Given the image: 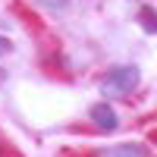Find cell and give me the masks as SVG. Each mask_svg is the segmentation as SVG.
<instances>
[{
    "label": "cell",
    "mask_w": 157,
    "mask_h": 157,
    "mask_svg": "<svg viewBox=\"0 0 157 157\" xmlns=\"http://www.w3.org/2000/svg\"><path fill=\"white\" fill-rule=\"evenodd\" d=\"M91 120L101 129H116V113H113L110 104H94V107H91Z\"/></svg>",
    "instance_id": "cell-2"
},
{
    "label": "cell",
    "mask_w": 157,
    "mask_h": 157,
    "mask_svg": "<svg viewBox=\"0 0 157 157\" xmlns=\"http://www.w3.org/2000/svg\"><path fill=\"white\" fill-rule=\"evenodd\" d=\"M101 157H148V154L138 145H116V148H107Z\"/></svg>",
    "instance_id": "cell-3"
},
{
    "label": "cell",
    "mask_w": 157,
    "mask_h": 157,
    "mask_svg": "<svg viewBox=\"0 0 157 157\" xmlns=\"http://www.w3.org/2000/svg\"><path fill=\"white\" fill-rule=\"evenodd\" d=\"M6 47H10V44H6V41H0V50H6Z\"/></svg>",
    "instance_id": "cell-5"
},
{
    "label": "cell",
    "mask_w": 157,
    "mask_h": 157,
    "mask_svg": "<svg viewBox=\"0 0 157 157\" xmlns=\"http://www.w3.org/2000/svg\"><path fill=\"white\" fill-rule=\"evenodd\" d=\"M104 85H110L113 91H120V94H126V91H132L138 85V69L135 66H113L107 72V78H104Z\"/></svg>",
    "instance_id": "cell-1"
},
{
    "label": "cell",
    "mask_w": 157,
    "mask_h": 157,
    "mask_svg": "<svg viewBox=\"0 0 157 157\" xmlns=\"http://www.w3.org/2000/svg\"><path fill=\"white\" fill-rule=\"evenodd\" d=\"M138 22H141V29H145L148 35H157V13L151 6H145V10L138 13Z\"/></svg>",
    "instance_id": "cell-4"
}]
</instances>
